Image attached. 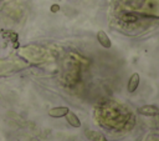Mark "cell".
Instances as JSON below:
<instances>
[{"mask_svg":"<svg viewBox=\"0 0 159 141\" xmlns=\"http://www.w3.org/2000/svg\"><path fill=\"white\" fill-rule=\"evenodd\" d=\"M58 10H60V6H58V5H52V6H51V11H52V12H56V11H58Z\"/></svg>","mask_w":159,"mask_h":141,"instance_id":"cell-6","label":"cell"},{"mask_svg":"<svg viewBox=\"0 0 159 141\" xmlns=\"http://www.w3.org/2000/svg\"><path fill=\"white\" fill-rule=\"evenodd\" d=\"M138 112L144 116H157L159 115V107L155 105H143L138 109Z\"/></svg>","mask_w":159,"mask_h":141,"instance_id":"cell-1","label":"cell"},{"mask_svg":"<svg viewBox=\"0 0 159 141\" xmlns=\"http://www.w3.org/2000/svg\"><path fill=\"white\" fill-rule=\"evenodd\" d=\"M65 117H66L67 122H68L72 127H81V120L78 119V116H77L75 112L68 111V112L65 115Z\"/></svg>","mask_w":159,"mask_h":141,"instance_id":"cell-5","label":"cell"},{"mask_svg":"<svg viewBox=\"0 0 159 141\" xmlns=\"http://www.w3.org/2000/svg\"><path fill=\"white\" fill-rule=\"evenodd\" d=\"M97 41L99 42V45H102L104 49H109L111 46H112V42H111V40H109V37H108V35L106 34V31H103V30H99L98 32H97Z\"/></svg>","mask_w":159,"mask_h":141,"instance_id":"cell-2","label":"cell"},{"mask_svg":"<svg viewBox=\"0 0 159 141\" xmlns=\"http://www.w3.org/2000/svg\"><path fill=\"white\" fill-rule=\"evenodd\" d=\"M68 111H70V109L66 106H57V107H52L51 110H48V115L51 117L58 119V117H63Z\"/></svg>","mask_w":159,"mask_h":141,"instance_id":"cell-4","label":"cell"},{"mask_svg":"<svg viewBox=\"0 0 159 141\" xmlns=\"http://www.w3.org/2000/svg\"><path fill=\"white\" fill-rule=\"evenodd\" d=\"M98 141H107V140H106V139H104V137H103V136H102V137H101V139H99V140H98Z\"/></svg>","mask_w":159,"mask_h":141,"instance_id":"cell-7","label":"cell"},{"mask_svg":"<svg viewBox=\"0 0 159 141\" xmlns=\"http://www.w3.org/2000/svg\"><path fill=\"white\" fill-rule=\"evenodd\" d=\"M139 81H140V76L138 72H134L132 74V76L129 77V81H128V85H127V90L128 92H134L139 85Z\"/></svg>","mask_w":159,"mask_h":141,"instance_id":"cell-3","label":"cell"}]
</instances>
